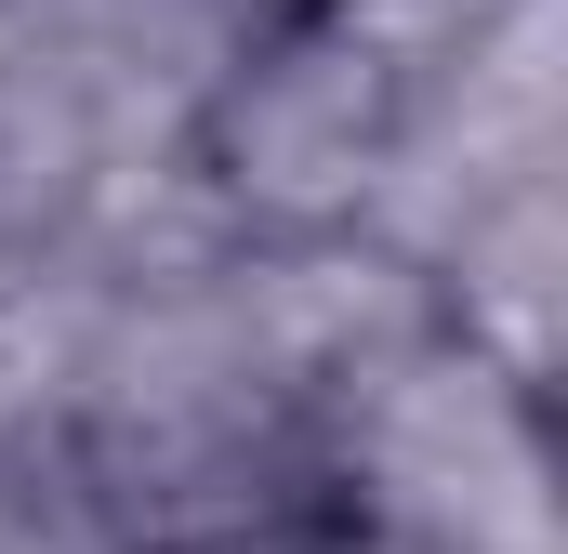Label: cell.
Instances as JSON below:
<instances>
[{
  "instance_id": "cell-8",
  "label": "cell",
  "mask_w": 568,
  "mask_h": 554,
  "mask_svg": "<svg viewBox=\"0 0 568 554\" xmlns=\"http://www.w3.org/2000/svg\"><path fill=\"white\" fill-rule=\"evenodd\" d=\"M212 554H384V542H357L331 515H291V529H252V542H212Z\"/></svg>"
},
{
  "instance_id": "cell-2",
  "label": "cell",
  "mask_w": 568,
  "mask_h": 554,
  "mask_svg": "<svg viewBox=\"0 0 568 554\" xmlns=\"http://www.w3.org/2000/svg\"><path fill=\"white\" fill-rule=\"evenodd\" d=\"M463 27H476V0H331V13L252 27L185 120V172L225 212V238L239 252L371 238L410 106Z\"/></svg>"
},
{
  "instance_id": "cell-5",
  "label": "cell",
  "mask_w": 568,
  "mask_h": 554,
  "mask_svg": "<svg viewBox=\"0 0 568 554\" xmlns=\"http://www.w3.org/2000/svg\"><path fill=\"white\" fill-rule=\"evenodd\" d=\"M80 93L120 145H185L199 93L225 80V53L252 40L225 0H0Z\"/></svg>"
},
{
  "instance_id": "cell-3",
  "label": "cell",
  "mask_w": 568,
  "mask_h": 554,
  "mask_svg": "<svg viewBox=\"0 0 568 554\" xmlns=\"http://www.w3.org/2000/svg\"><path fill=\"white\" fill-rule=\"evenodd\" d=\"M317 515L384 554H556V449L542 397L476 343L410 330L317 410Z\"/></svg>"
},
{
  "instance_id": "cell-1",
  "label": "cell",
  "mask_w": 568,
  "mask_h": 554,
  "mask_svg": "<svg viewBox=\"0 0 568 554\" xmlns=\"http://www.w3.org/2000/svg\"><path fill=\"white\" fill-rule=\"evenodd\" d=\"M67 489L106 515L120 554H212L317 515V397L265 343L239 265L106 304L67 422Z\"/></svg>"
},
{
  "instance_id": "cell-6",
  "label": "cell",
  "mask_w": 568,
  "mask_h": 554,
  "mask_svg": "<svg viewBox=\"0 0 568 554\" xmlns=\"http://www.w3.org/2000/svg\"><path fill=\"white\" fill-rule=\"evenodd\" d=\"M106 304L120 290L67 252L0 265V475H67V422H80V370H93Z\"/></svg>"
},
{
  "instance_id": "cell-4",
  "label": "cell",
  "mask_w": 568,
  "mask_h": 554,
  "mask_svg": "<svg viewBox=\"0 0 568 554\" xmlns=\"http://www.w3.org/2000/svg\"><path fill=\"white\" fill-rule=\"evenodd\" d=\"M424 304L449 343H476L503 383L556 397V330H568V172L503 185L424 252Z\"/></svg>"
},
{
  "instance_id": "cell-9",
  "label": "cell",
  "mask_w": 568,
  "mask_h": 554,
  "mask_svg": "<svg viewBox=\"0 0 568 554\" xmlns=\"http://www.w3.org/2000/svg\"><path fill=\"white\" fill-rule=\"evenodd\" d=\"M239 27H291V13H331V0H225Z\"/></svg>"
},
{
  "instance_id": "cell-7",
  "label": "cell",
  "mask_w": 568,
  "mask_h": 554,
  "mask_svg": "<svg viewBox=\"0 0 568 554\" xmlns=\"http://www.w3.org/2000/svg\"><path fill=\"white\" fill-rule=\"evenodd\" d=\"M106 158H145V145H120L93 120V93L0 13V252H53Z\"/></svg>"
}]
</instances>
